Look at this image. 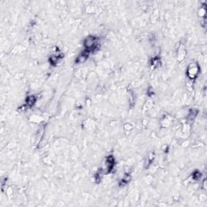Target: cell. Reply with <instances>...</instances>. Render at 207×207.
<instances>
[{
	"label": "cell",
	"instance_id": "cell-1",
	"mask_svg": "<svg viewBox=\"0 0 207 207\" xmlns=\"http://www.w3.org/2000/svg\"><path fill=\"white\" fill-rule=\"evenodd\" d=\"M99 45V39L95 36H87L84 41V49L89 53L96 50Z\"/></svg>",
	"mask_w": 207,
	"mask_h": 207
},
{
	"label": "cell",
	"instance_id": "cell-2",
	"mask_svg": "<svg viewBox=\"0 0 207 207\" xmlns=\"http://www.w3.org/2000/svg\"><path fill=\"white\" fill-rule=\"evenodd\" d=\"M201 72V68L198 62H190L187 66L186 70V75L187 77L191 79V80H194L198 78V75Z\"/></svg>",
	"mask_w": 207,
	"mask_h": 207
},
{
	"label": "cell",
	"instance_id": "cell-3",
	"mask_svg": "<svg viewBox=\"0 0 207 207\" xmlns=\"http://www.w3.org/2000/svg\"><path fill=\"white\" fill-rule=\"evenodd\" d=\"M115 164H116V163H115V159H114L113 156H107L105 158V163H104V167L101 169L102 174H108V173H110L114 168Z\"/></svg>",
	"mask_w": 207,
	"mask_h": 207
},
{
	"label": "cell",
	"instance_id": "cell-4",
	"mask_svg": "<svg viewBox=\"0 0 207 207\" xmlns=\"http://www.w3.org/2000/svg\"><path fill=\"white\" fill-rule=\"evenodd\" d=\"M89 54H90L89 52L84 49V51L78 54V57H77V58H76V60H75V62L83 63L84 62H86L87 58H88V57H89Z\"/></svg>",
	"mask_w": 207,
	"mask_h": 207
},
{
	"label": "cell",
	"instance_id": "cell-5",
	"mask_svg": "<svg viewBox=\"0 0 207 207\" xmlns=\"http://www.w3.org/2000/svg\"><path fill=\"white\" fill-rule=\"evenodd\" d=\"M186 56V51L183 45H180V46L177 50V59L179 62H183Z\"/></svg>",
	"mask_w": 207,
	"mask_h": 207
},
{
	"label": "cell",
	"instance_id": "cell-6",
	"mask_svg": "<svg viewBox=\"0 0 207 207\" xmlns=\"http://www.w3.org/2000/svg\"><path fill=\"white\" fill-rule=\"evenodd\" d=\"M36 102V97L34 95H29L26 97L25 100V105L28 108H32L33 107Z\"/></svg>",
	"mask_w": 207,
	"mask_h": 207
},
{
	"label": "cell",
	"instance_id": "cell-7",
	"mask_svg": "<svg viewBox=\"0 0 207 207\" xmlns=\"http://www.w3.org/2000/svg\"><path fill=\"white\" fill-rule=\"evenodd\" d=\"M172 122V118L171 116H165L163 117L162 121H161V126L163 127H168Z\"/></svg>",
	"mask_w": 207,
	"mask_h": 207
},
{
	"label": "cell",
	"instance_id": "cell-8",
	"mask_svg": "<svg viewBox=\"0 0 207 207\" xmlns=\"http://www.w3.org/2000/svg\"><path fill=\"white\" fill-rule=\"evenodd\" d=\"M198 110L197 109H190L189 111V113H188V116H187V118H188V121H193L197 117L198 115Z\"/></svg>",
	"mask_w": 207,
	"mask_h": 207
},
{
	"label": "cell",
	"instance_id": "cell-9",
	"mask_svg": "<svg viewBox=\"0 0 207 207\" xmlns=\"http://www.w3.org/2000/svg\"><path fill=\"white\" fill-rule=\"evenodd\" d=\"M150 64H151V66L156 68L157 66L160 65V60H159V58H158V57H154L153 59L151 60V62H150Z\"/></svg>",
	"mask_w": 207,
	"mask_h": 207
},
{
	"label": "cell",
	"instance_id": "cell-10",
	"mask_svg": "<svg viewBox=\"0 0 207 207\" xmlns=\"http://www.w3.org/2000/svg\"><path fill=\"white\" fill-rule=\"evenodd\" d=\"M155 157V153H154V152H150V153L149 154L148 159H147V165L150 166V163L154 161Z\"/></svg>",
	"mask_w": 207,
	"mask_h": 207
},
{
	"label": "cell",
	"instance_id": "cell-11",
	"mask_svg": "<svg viewBox=\"0 0 207 207\" xmlns=\"http://www.w3.org/2000/svg\"><path fill=\"white\" fill-rule=\"evenodd\" d=\"M206 9L204 7H201V9L199 10V15L201 17H206Z\"/></svg>",
	"mask_w": 207,
	"mask_h": 207
},
{
	"label": "cell",
	"instance_id": "cell-12",
	"mask_svg": "<svg viewBox=\"0 0 207 207\" xmlns=\"http://www.w3.org/2000/svg\"><path fill=\"white\" fill-rule=\"evenodd\" d=\"M192 177H193V180H198L201 177V173L199 172V171H195L192 174Z\"/></svg>",
	"mask_w": 207,
	"mask_h": 207
}]
</instances>
